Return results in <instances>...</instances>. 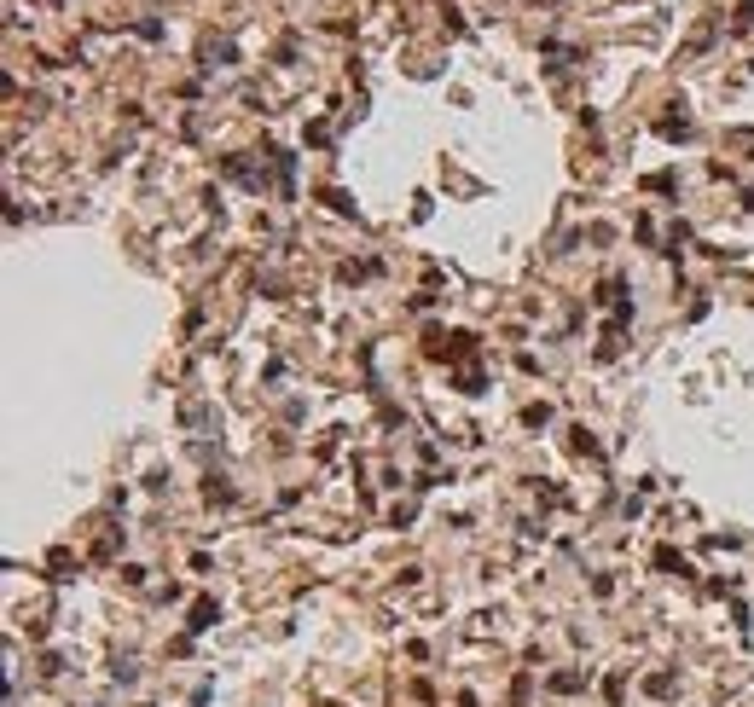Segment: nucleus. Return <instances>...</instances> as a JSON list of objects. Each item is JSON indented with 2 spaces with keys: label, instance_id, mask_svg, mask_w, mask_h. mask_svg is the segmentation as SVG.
Returning a JSON list of instances; mask_svg holds the SVG:
<instances>
[{
  "label": "nucleus",
  "instance_id": "1",
  "mask_svg": "<svg viewBox=\"0 0 754 707\" xmlns=\"http://www.w3.org/2000/svg\"><path fill=\"white\" fill-rule=\"evenodd\" d=\"M215 621H220V609H215V603H198V609H192V632H209Z\"/></svg>",
  "mask_w": 754,
  "mask_h": 707
},
{
  "label": "nucleus",
  "instance_id": "2",
  "mask_svg": "<svg viewBox=\"0 0 754 707\" xmlns=\"http://www.w3.org/2000/svg\"><path fill=\"white\" fill-rule=\"evenodd\" d=\"M581 684H586L581 673H557V678H551V690H557V696H569V690H581Z\"/></svg>",
  "mask_w": 754,
  "mask_h": 707
},
{
  "label": "nucleus",
  "instance_id": "3",
  "mask_svg": "<svg viewBox=\"0 0 754 707\" xmlns=\"http://www.w3.org/2000/svg\"><path fill=\"white\" fill-rule=\"evenodd\" d=\"M644 690H650V696H673V678H668V673H656V678H650Z\"/></svg>",
  "mask_w": 754,
  "mask_h": 707
}]
</instances>
